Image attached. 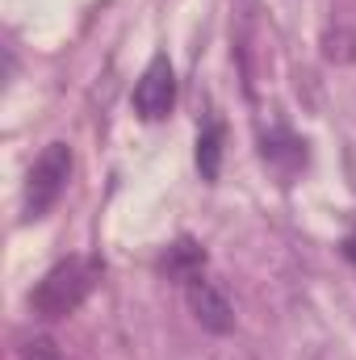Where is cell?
<instances>
[{
  "label": "cell",
  "instance_id": "cell-6",
  "mask_svg": "<svg viewBox=\"0 0 356 360\" xmlns=\"http://www.w3.org/2000/svg\"><path fill=\"white\" fill-rule=\"evenodd\" d=\"M205 264V252L197 248V243H189V239H180L177 248H168V272L180 276V281H189V276H197Z\"/></svg>",
  "mask_w": 356,
  "mask_h": 360
},
{
  "label": "cell",
  "instance_id": "cell-1",
  "mask_svg": "<svg viewBox=\"0 0 356 360\" xmlns=\"http://www.w3.org/2000/svg\"><path fill=\"white\" fill-rule=\"evenodd\" d=\"M96 276H101V264L89 260V256L59 260L55 269L38 281V289L30 293V310L38 319H68V314H76L84 306V297L92 293Z\"/></svg>",
  "mask_w": 356,
  "mask_h": 360
},
{
  "label": "cell",
  "instance_id": "cell-4",
  "mask_svg": "<svg viewBox=\"0 0 356 360\" xmlns=\"http://www.w3.org/2000/svg\"><path fill=\"white\" fill-rule=\"evenodd\" d=\"M184 297H189V310H193V319H197L205 331H214V335H227V331L235 327L231 297H227V293H222L214 281H205L201 272L184 281Z\"/></svg>",
  "mask_w": 356,
  "mask_h": 360
},
{
  "label": "cell",
  "instance_id": "cell-5",
  "mask_svg": "<svg viewBox=\"0 0 356 360\" xmlns=\"http://www.w3.org/2000/svg\"><path fill=\"white\" fill-rule=\"evenodd\" d=\"M218 164H222V126L210 122L197 139V168L205 180H218Z\"/></svg>",
  "mask_w": 356,
  "mask_h": 360
},
{
  "label": "cell",
  "instance_id": "cell-2",
  "mask_svg": "<svg viewBox=\"0 0 356 360\" xmlns=\"http://www.w3.org/2000/svg\"><path fill=\"white\" fill-rule=\"evenodd\" d=\"M68 176H72V147L68 143H51L34 168H30V180H25V218H42L51 214V205L63 197L68 188Z\"/></svg>",
  "mask_w": 356,
  "mask_h": 360
},
{
  "label": "cell",
  "instance_id": "cell-8",
  "mask_svg": "<svg viewBox=\"0 0 356 360\" xmlns=\"http://www.w3.org/2000/svg\"><path fill=\"white\" fill-rule=\"evenodd\" d=\"M348 252H352V256H356V235H352V239H348Z\"/></svg>",
  "mask_w": 356,
  "mask_h": 360
},
{
  "label": "cell",
  "instance_id": "cell-7",
  "mask_svg": "<svg viewBox=\"0 0 356 360\" xmlns=\"http://www.w3.org/2000/svg\"><path fill=\"white\" fill-rule=\"evenodd\" d=\"M21 360H68V356L59 352V344L51 335H34V340L21 344Z\"/></svg>",
  "mask_w": 356,
  "mask_h": 360
},
{
  "label": "cell",
  "instance_id": "cell-3",
  "mask_svg": "<svg viewBox=\"0 0 356 360\" xmlns=\"http://www.w3.org/2000/svg\"><path fill=\"white\" fill-rule=\"evenodd\" d=\"M172 101H177V76H172V63H168L164 55H155V59L147 63V72L139 76V84H134V109H139V117L160 122V117L172 113Z\"/></svg>",
  "mask_w": 356,
  "mask_h": 360
}]
</instances>
